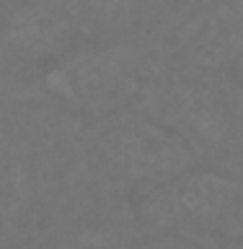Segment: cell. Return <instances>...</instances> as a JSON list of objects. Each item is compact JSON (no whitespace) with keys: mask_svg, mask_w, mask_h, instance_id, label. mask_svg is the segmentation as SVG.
Masks as SVG:
<instances>
[{"mask_svg":"<svg viewBox=\"0 0 243 249\" xmlns=\"http://www.w3.org/2000/svg\"><path fill=\"white\" fill-rule=\"evenodd\" d=\"M225 249H243V239H238V241H233L230 247H225Z\"/></svg>","mask_w":243,"mask_h":249,"instance_id":"obj_10","label":"cell"},{"mask_svg":"<svg viewBox=\"0 0 243 249\" xmlns=\"http://www.w3.org/2000/svg\"><path fill=\"white\" fill-rule=\"evenodd\" d=\"M135 215L140 233L225 249L243 239V177L197 163L135 200Z\"/></svg>","mask_w":243,"mask_h":249,"instance_id":"obj_5","label":"cell"},{"mask_svg":"<svg viewBox=\"0 0 243 249\" xmlns=\"http://www.w3.org/2000/svg\"><path fill=\"white\" fill-rule=\"evenodd\" d=\"M181 140L199 166L243 177V83L230 68L174 65L137 101Z\"/></svg>","mask_w":243,"mask_h":249,"instance_id":"obj_3","label":"cell"},{"mask_svg":"<svg viewBox=\"0 0 243 249\" xmlns=\"http://www.w3.org/2000/svg\"><path fill=\"white\" fill-rule=\"evenodd\" d=\"M83 182L130 202L197 166L174 132L137 104L83 124Z\"/></svg>","mask_w":243,"mask_h":249,"instance_id":"obj_4","label":"cell"},{"mask_svg":"<svg viewBox=\"0 0 243 249\" xmlns=\"http://www.w3.org/2000/svg\"><path fill=\"white\" fill-rule=\"evenodd\" d=\"M140 236L135 202L83 184L13 249H132Z\"/></svg>","mask_w":243,"mask_h":249,"instance_id":"obj_6","label":"cell"},{"mask_svg":"<svg viewBox=\"0 0 243 249\" xmlns=\"http://www.w3.org/2000/svg\"><path fill=\"white\" fill-rule=\"evenodd\" d=\"M81 39H106L143 26V0H67Z\"/></svg>","mask_w":243,"mask_h":249,"instance_id":"obj_7","label":"cell"},{"mask_svg":"<svg viewBox=\"0 0 243 249\" xmlns=\"http://www.w3.org/2000/svg\"><path fill=\"white\" fill-rule=\"evenodd\" d=\"M230 70H233V73H236V78H238V81L243 83V52H241V57L236 60V65H233Z\"/></svg>","mask_w":243,"mask_h":249,"instance_id":"obj_9","label":"cell"},{"mask_svg":"<svg viewBox=\"0 0 243 249\" xmlns=\"http://www.w3.org/2000/svg\"><path fill=\"white\" fill-rule=\"evenodd\" d=\"M83 124L44 96L0 93V249L18 247L85 184Z\"/></svg>","mask_w":243,"mask_h":249,"instance_id":"obj_1","label":"cell"},{"mask_svg":"<svg viewBox=\"0 0 243 249\" xmlns=\"http://www.w3.org/2000/svg\"><path fill=\"white\" fill-rule=\"evenodd\" d=\"M174 65L166 39L140 26L119 36L81 39L42 70L36 91L78 120L91 122L137 104L147 83Z\"/></svg>","mask_w":243,"mask_h":249,"instance_id":"obj_2","label":"cell"},{"mask_svg":"<svg viewBox=\"0 0 243 249\" xmlns=\"http://www.w3.org/2000/svg\"><path fill=\"white\" fill-rule=\"evenodd\" d=\"M132 249H199L194 244H186L181 239H171V236H150V233H143L137 239V244Z\"/></svg>","mask_w":243,"mask_h":249,"instance_id":"obj_8","label":"cell"}]
</instances>
